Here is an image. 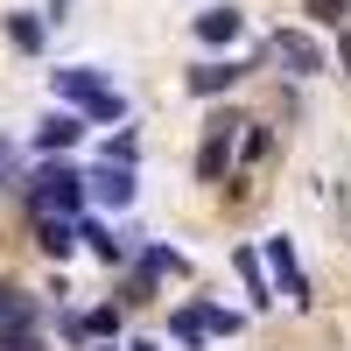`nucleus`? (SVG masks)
Listing matches in <instances>:
<instances>
[{
	"label": "nucleus",
	"mask_w": 351,
	"mask_h": 351,
	"mask_svg": "<svg viewBox=\"0 0 351 351\" xmlns=\"http://www.w3.org/2000/svg\"><path fill=\"white\" fill-rule=\"evenodd\" d=\"M260 260H267L274 288H281V295L295 302V309H309V302H316V295H309V281H302V260H295V239H281V232H274V239L260 246Z\"/></svg>",
	"instance_id": "obj_3"
},
{
	"label": "nucleus",
	"mask_w": 351,
	"mask_h": 351,
	"mask_svg": "<svg viewBox=\"0 0 351 351\" xmlns=\"http://www.w3.org/2000/svg\"><path fill=\"white\" fill-rule=\"evenodd\" d=\"M49 14H56V21H64V14H71V0H49Z\"/></svg>",
	"instance_id": "obj_20"
},
{
	"label": "nucleus",
	"mask_w": 351,
	"mask_h": 351,
	"mask_svg": "<svg viewBox=\"0 0 351 351\" xmlns=\"http://www.w3.org/2000/svg\"><path fill=\"white\" fill-rule=\"evenodd\" d=\"M309 14L324 21V28H337V14H344V0H309Z\"/></svg>",
	"instance_id": "obj_16"
},
{
	"label": "nucleus",
	"mask_w": 351,
	"mask_h": 351,
	"mask_svg": "<svg viewBox=\"0 0 351 351\" xmlns=\"http://www.w3.org/2000/svg\"><path fill=\"white\" fill-rule=\"evenodd\" d=\"M84 337H120V309H92V316H77Z\"/></svg>",
	"instance_id": "obj_14"
},
{
	"label": "nucleus",
	"mask_w": 351,
	"mask_h": 351,
	"mask_svg": "<svg viewBox=\"0 0 351 351\" xmlns=\"http://www.w3.org/2000/svg\"><path fill=\"white\" fill-rule=\"evenodd\" d=\"M28 211H56V218H77L84 211V176L71 162H43L36 176H28Z\"/></svg>",
	"instance_id": "obj_2"
},
{
	"label": "nucleus",
	"mask_w": 351,
	"mask_h": 351,
	"mask_svg": "<svg viewBox=\"0 0 351 351\" xmlns=\"http://www.w3.org/2000/svg\"><path fill=\"white\" fill-rule=\"evenodd\" d=\"M84 197L112 204V211H127L134 204V162H99L92 176H84Z\"/></svg>",
	"instance_id": "obj_4"
},
{
	"label": "nucleus",
	"mask_w": 351,
	"mask_h": 351,
	"mask_svg": "<svg viewBox=\"0 0 351 351\" xmlns=\"http://www.w3.org/2000/svg\"><path fill=\"white\" fill-rule=\"evenodd\" d=\"M197 36H204V43H218V49H232V43L246 36V14L232 8V0H225V8H204V14H197Z\"/></svg>",
	"instance_id": "obj_8"
},
{
	"label": "nucleus",
	"mask_w": 351,
	"mask_h": 351,
	"mask_svg": "<svg viewBox=\"0 0 351 351\" xmlns=\"http://www.w3.org/2000/svg\"><path fill=\"white\" fill-rule=\"evenodd\" d=\"M49 92L64 99L71 112H84V120H127V99L112 92V77H106V71H84V64L49 71Z\"/></svg>",
	"instance_id": "obj_1"
},
{
	"label": "nucleus",
	"mask_w": 351,
	"mask_h": 351,
	"mask_svg": "<svg viewBox=\"0 0 351 351\" xmlns=\"http://www.w3.org/2000/svg\"><path fill=\"white\" fill-rule=\"evenodd\" d=\"M239 127H246V120H232V112H218V120H211V134H204V148H197V176H204V183H218V169L232 162Z\"/></svg>",
	"instance_id": "obj_5"
},
{
	"label": "nucleus",
	"mask_w": 351,
	"mask_h": 351,
	"mask_svg": "<svg viewBox=\"0 0 351 351\" xmlns=\"http://www.w3.org/2000/svg\"><path fill=\"white\" fill-rule=\"evenodd\" d=\"M239 77H246V64H197V71H190V92H197V99H218V92H232Z\"/></svg>",
	"instance_id": "obj_12"
},
{
	"label": "nucleus",
	"mask_w": 351,
	"mask_h": 351,
	"mask_svg": "<svg viewBox=\"0 0 351 351\" xmlns=\"http://www.w3.org/2000/svg\"><path fill=\"white\" fill-rule=\"evenodd\" d=\"M190 316H197V330H225V337L239 330V309H204V302H197Z\"/></svg>",
	"instance_id": "obj_13"
},
{
	"label": "nucleus",
	"mask_w": 351,
	"mask_h": 351,
	"mask_svg": "<svg viewBox=\"0 0 351 351\" xmlns=\"http://www.w3.org/2000/svg\"><path fill=\"white\" fill-rule=\"evenodd\" d=\"M0 183H14V148L0 141Z\"/></svg>",
	"instance_id": "obj_18"
},
{
	"label": "nucleus",
	"mask_w": 351,
	"mask_h": 351,
	"mask_svg": "<svg viewBox=\"0 0 351 351\" xmlns=\"http://www.w3.org/2000/svg\"><path fill=\"white\" fill-rule=\"evenodd\" d=\"M36 246H43L49 260H71V246H77V218H56V211H36Z\"/></svg>",
	"instance_id": "obj_10"
},
{
	"label": "nucleus",
	"mask_w": 351,
	"mask_h": 351,
	"mask_svg": "<svg viewBox=\"0 0 351 351\" xmlns=\"http://www.w3.org/2000/svg\"><path fill=\"white\" fill-rule=\"evenodd\" d=\"M274 56H281L295 77H316V71H324V49H316V36H302V28H281V36H274Z\"/></svg>",
	"instance_id": "obj_6"
},
{
	"label": "nucleus",
	"mask_w": 351,
	"mask_h": 351,
	"mask_svg": "<svg viewBox=\"0 0 351 351\" xmlns=\"http://www.w3.org/2000/svg\"><path fill=\"white\" fill-rule=\"evenodd\" d=\"M77 239L92 246V253L106 260V267H120V260H134V246L120 239V232H112V225H99V218H84V211H77Z\"/></svg>",
	"instance_id": "obj_9"
},
{
	"label": "nucleus",
	"mask_w": 351,
	"mask_h": 351,
	"mask_svg": "<svg viewBox=\"0 0 351 351\" xmlns=\"http://www.w3.org/2000/svg\"><path fill=\"white\" fill-rule=\"evenodd\" d=\"M134 155H141V141H134V134H120V141L106 148V162H134Z\"/></svg>",
	"instance_id": "obj_17"
},
{
	"label": "nucleus",
	"mask_w": 351,
	"mask_h": 351,
	"mask_svg": "<svg viewBox=\"0 0 351 351\" xmlns=\"http://www.w3.org/2000/svg\"><path fill=\"white\" fill-rule=\"evenodd\" d=\"M337 56H344V77H351V28H337Z\"/></svg>",
	"instance_id": "obj_19"
},
{
	"label": "nucleus",
	"mask_w": 351,
	"mask_h": 351,
	"mask_svg": "<svg viewBox=\"0 0 351 351\" xmlns=\"http://www.w3.org/2000/svg\"><path fill=\"white\" fill-rule=\"evenodd\" d=\"M77 141H84V112H71V106L49 112V120L36 127V148L43 155H64V148H77Z\"/></svg>",
	"instance_id": "obj_7"
},
{
	"label": "nucleus",
	"mask_w": 351,
	"mask_h": 351,
	"mask_svg": "<svg viewBox=\"0 0 351 351\" xmlns=\"http://www.w3.org/2000/svg\"><path fill=\"white\" fill-rule=\"evenodd\" d=\"M0 302H8V288H0Z\"/></svg>",
	"instance_id": "obj_21"
},
{
	"label": "nucleus",
	"mask_w": 351,
	"mask_h": 351,
	"mask_svg": "<svg viewBox=\"0 0 351 351\" xmlns=\"http://www.w3.org/2000/svg\"><path fill=\"white\" fill-rule=\"evenodd\" d=\"M0 21H8V43H14L21 56H43V43H49V21H43V14L14 8V14H0Z\"/></svg>",
	"instance_id": "obj_11"
},
{
	"label": "nucleus",
	"mask_w": 351,
	"mask_h": 351,
	"mask_svg": "<svg viewBox=\"0 0 351 351\" xmlns=\"http://www.w3.org/2000/svg\"><path fill=\"white\" fill-rule=\"evenodd\" d=\"M239 274H246V288H253V302H267V281H260V253H239Z\"/></svg>",
	"instance_id": "obj_15"
}]
</instances>
